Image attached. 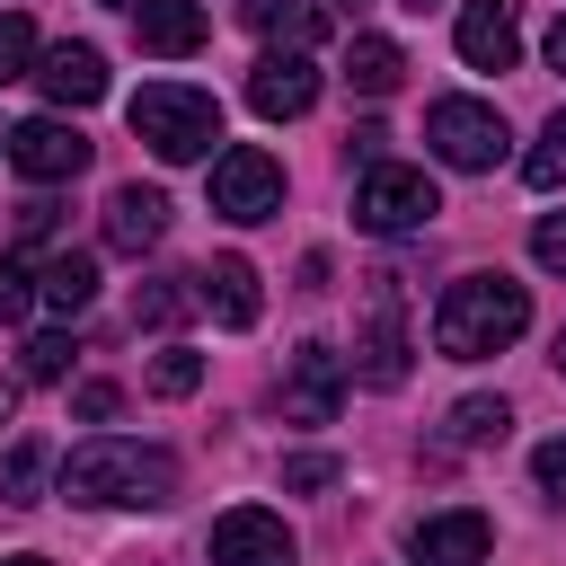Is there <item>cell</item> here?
<instances>
[{
  "label": "cell",
  "instance_id": "obj_1",
  "mask_svg": "<svg viewBox=\"0 0 566 566\" xmlns=\"http://www.w3.org/2000/svg\"><path fill=\"white\" fill-rule=\"evenodd\" d=\"M522 327H531V292H522L513 274H460V283L442 292V310H433V345H442L451 363H486V354H504Z\"/></svg>",
  "mask_w": 566,
  "mask_h": 566
},
{
  "label": "cell",
  "instance_id": "obj_2",
  "mask_svg": "<svg viewBox=\"0 0 566 566\" xmlns=\"http://www.w3.org/2000/svg\"><path fill=\"white\" fill-rule=\"evenodd\" d=\"M62 495L71 504H168L177 495V460L159 442H80L62 460Z\"/></svg>",
  "mask_w": 566,
  "mask_h": 566
},
{
  "label": "cell",
  "instance_id": "obj_3",
  "mask_svg": "<svg viewBox=\"0 0 566 566\" xmlns=\"http://www.w3.org/2000/svg\"><path fill=\"white\" fill-rule=\"evenodd\" d=\"M124 115H133V133H142L159 159H212V142H221L212 88H186V80H150Z\"/></svg>",
  "mask_w": 566,
  "mask_h": 566
},
{
  "label": "cell",
  "instance_id": "obj_4",
  "mask_svg": "<svg viewBox=\"0 0 566 566\" xmlns=\"http://www.w3.org/2000/svg\"><path fill=\"white\" fill-rule=\"evenodd\" d=\"M407 283L398 274H363V327H354V371L371 389H398L407 380Z\"/></svg>",
  "mask_w": 566,
  "mask_h": 566
},
{
  "label": "cell",
  "instance_id": "obj_5",
  "mask_svg": "<svg viewBox=\"0 0 566 566\" xmlns=\"http://www.w3.org/2000/svg\"><path fill=\"white\" fill-rule=\"evenodd\" d=\"M433 212H442V195H433L424 168H389V159H371L363 186H354V221L380 230V239H407V230H424Z\"/></svg>",
  "mask_w": 566,
  "mask_h": 566
},
{
  "label": "cell",
  "instance_id": "obj_6",
  "mask_svg": "<svg viewBox=\"0 0 566 566\" xmlns=\"http://www.w3.org/2000/svg\"><path fill=\"white\" fill-rule=\"evenodd\" d=\"M424 142L451 159V168H495L504 159V115L495 106H478V97H433V115H424Z\"/></svg>",
  "mask_w": 566,
  "mask_h": 566
},
{
  "label": "cell",
  "instance_id": "obj_7",
  "mask_svg": "<svg viewBox=\"0 0 566 566\" xmlns=\"http://www.w3.org/2000/svg\"><path fill=\"white\" fill-rule=\"evenodd\" d=\"M212 212H221V221H265V212H283V168H274L256 142L221 150V159H212Z\"/></svg>",
  "mask_w": 566,
  "mask_h": 566
},
{
  "label": "cell",
  "instance_id": "obj_8",
  "mask_svg": "<svg viewBox=\"0 0 566 566\" xmlns=\"http://www.w3.org/2000/svg\"><path fill=\"white\" fill-rule=\"evenodd\" d=\"M0 150H9V168H18V177H35V186H62V177H80V168H88V133H80V124H62V115L18 124Z\"/></svg>",
  "mask_w": 566,
  "mask_h": 566
},
{
  "label": "cell",
  "instance_id": "obj_9",
  "mask_svg": "<svg viewBox=\"0 0 566 566\" xmlns=\"http://www.w3.org/2000/svg\"><path fill=\"white\" fill-rule=\"evenodd\" d=\"M336 407H345V354L336 345H292V371H283V416L292 424H336Z\"/></svg>",
  "mask_w": 566,
  "mask_h": 566
},
{
  "label": "cell",
  "instance_id": "obj_10",
  "mask_svg": "<svg viewBox=\"0 0 566 566\" xmlns=\"http://www.w3.org/2000/svg\"><path fill=\"white\" fill-rule=\"evenodd\" d=\"M460 62L513 71L522 62V0H460Z\"/></svg>",
  "mask_w": 566,
  "mask_h": 566
},
{
  "label": "cell",
  "instance_id": "obj_11",
  "mask_svg": "<svg viewBox=\"0 0 566 566\" xmlns=\"http://www.w3.org/2000/svg\"><path fill=\"white\" fill-rule=\"evenodd\" d=\"M212 566H292V531L265 504H239L212 522Z\"/></svg>",
  "mask_w": 566,
  "mask_h": 566
},
{
  "label": "cell",
  "instance_id": "obj_12",
  "mask_svg": "<svg viewBox=\"0 0 566 566\" xmlns=\"http://www.w3.org/2000/svg\"><path fill=\"white\" fill-rule=\"evenodd\" d=\"M248 106H256L265 124L310 115V106H318V62H310V53H265V62L248 71Z\"/></svg>",
  "mask_w": 566,
  "mask_h": 566
},
{
  "label": "cell",
  "instance_id": "obj_13",
  "mask_svg": "<svg viewBox=\"0 0 566 566\" xmlns=\"http://www.w3.org/2000/svg\"><path fill=\"white\" fill-rule=\"evenodd\" d=\"M486 548H495V531H486V513H424L416 531H407V557L416 566H486Z\"/></svg>",
  "mask_w": 566,
  "mask_h": 566
},
{
  "label": "cell",
  "instance_id": "obj_14",
  "mask_svg": "<svg viewBox=\"0 0 566 566\" xmlns=\"http://www.w3.org/2000/svg\"><path fill=\"white\" fill-rule=\"evenodd\" d=\"M168 239V195L159 186H115L106 195V248L115 256H142V248H159Z\"/></svg>",
  "mask_w": 566,
  "mask_h": 566
},
{
  "label": "cell",
  "instance_id": "obj_15",
  "mask_svg": "<svg viewBox=\"0 0 566 566\" xmlns=\"http://www.w3.org/2000/svg\"><path fill=\"white\" fill-rule=\"evenodd\" d=\"M195 301H203L221 327H256V310H265V301H256V265H248V256H212V265L195 274Z\"/></svg>",
  "mask_w": 566,
  "mask_h": 566
},
{
  "label": "cell",
  "instance_id": "obj_16",
  "mask_svg": "<svg viewBox=\"0 0 566 566\" xmlns=\"http://www.w3.org/2000/svg\"><path fill=\"white\" fill-rule=\"evenodd\" d=\"M35 80H44L53 106H97V97H106V53H97V44H53Z\"/></svg>",
  "mask_w": 566,
  "mask_h": 566
},
{
  "label": "cell",
  "instance_id": "obj_17",
  "mask_svg": "<svg viewBox=\"0 0 566 566\" xmlns=\"http://www.w3.org/2000/svg\"><path fill=\"white\" fill-rule=\"evenodd\" d=\"M142 53H195L203 44V0H133Z\"/></svg>",
  "mask_w": 566,
  "mask_h": 566
},
{
  "label": "cell",
  "instance_id": "obj_18",
  "mask_svg": "<svg viewBox=\"0 0 566 566\" xmlns=\"http://www.w3.org/2000/svg\"><path fill=\"white\" fill-rule=\"evenodd\" d=\"M248 27H256V35H283L292 53H310V44L327 35V9H318V0H248Z\"/></svg>",
  "mask_w": 566,
  "mask_h": 566
},
{
  "label": "cell",
  "instance_id": "obj_19",
  "mask_svg": "<svg viewBox=\"0 0 566 566\" xmlns=\"http://www.w3.org/2000/svg\"><path fill=\"white\" fill-rule=\"evenodd\" d=\"M345 80H354L363 97H389V88L407 80V53H398L389 35H354V53H345Z\"/></svg>",
  "mask_w": 566,
  "mask_h": 566
},
{
  "label": "cell",
  "instance_id": "obj_20",
  "mask_svg": "<svg viewBox=\"0 0 566 566\" xmlns=\"http://www.w3.org/2000/svg\"><path fill=\"white\" fill-rule=\"evenodd\" d=\"M35 292H44V301H53L62 318H71V310H88V301H97V265H88L80 248H62V256H53L44 274H35Z\"/></svg>",
  "mask_w": 566,
  "mask_h": 566
},
{
  "label": "cell",
  "instance_id": "obj_21",
  "mask_svg": "<svg viewBox=\"0 0 566 566\" xmlns=\"http://www.w3.org/2000/svg\"><path fill=\"white\" fill-rule=\"evenodd\" d=\"M186 310H195V274H168V283L133 292V327H168V318H186Z\"/></svg>",
  "mask_w": 566,
  "mask_h": 566
},
{
  "label": "cell",
  "instance_id": "obj_22",
  "mask_svg": "<svg viewBox=\"0 0 566 566\" xmlns=\"http://www.w3.org/2000/svg\"><path fill=\"white\" fill-rule=\"evenodd\" d=\"M513 433V407L504 398H460L451 407V442H504Z\"/></svg>",
  "mask_w": 566,
  "mask_h": 566
},
{
  "label": "cell",
  "instance_id": "obj_23",
  "mask_svg": "<svg viewBox=\"0 0 566 566\" xmlns=\"http://www.w3.org/2000/svg\"><path fill=\"white\" fill-rule=\"evenodd\" d=\"M35 486H44V442H18L0 460V504H35Z\"/></svg>",
  "mask_w": 566,
  "mask_h": 566
},
{
  "label": "cell",
  "instance_id": "obj_24",
  "mask_svg": "<svg viewBox=\"0 0 566 566\" xmlns=\"http://www.w3.org/2000/svg\"><path fill=\"white\" fill-rule=\"evenodd\" d=\"M150 389H159V398H195V389H203V354H186V345H168V354L150 363Z\"/></svg>",
  "mask_w": 566,
  "mask_h": 566
},
{
  "label": "cell",
  "instance_id": "obj_25",
  "mask_svg": "<svg viewBox=\"0 0 566 566\" xmlns=\"http://www.w3.org/2000/svg\"><path fill=\"white\" fill-rule=\"evenodd\" d=\"M522 177L548 195V186H566V115H548V133H539V150L522 159Z\"/></svg>",
  "mask_w": 566,
  "mask_h": 566
},
{
  "label": "cell",
  "instance_id": "obj_26",
  "mask_svg": "<svg viewBox=\"0 0 566 566\" xmlns=\"http://www.w3.org/2000/svg\"><path fill=\"white\" fill-rule=\"evenodd\" d=\"M27 310H35V274H27L18 256H0V327H18Z\"/></svg>",
  "mask_w": 566,
  "mask_h": 566
},
{
  "label": "cell",
  "instance_id": "obj_27",
  "mask_svg": "<svg viewBox=\"0 0 566 566\" xmlns=\"http://www.w3.org/2000/svg\"><path fill=\"white\" fill-rule=\"evenodd\" d=\"M27 62H35V27L9 9V18H0V80H27Z\"/></svg>",
  "mask_w": 566,
  "mask_h": 566
},
{
  "label": "cell",
  "instance_id": "obj_28",
  "mask_svg": "<svg viewBox=\"0 0 566 566\" xmlns=\"http://www.w3.org/2000/svg\"><path fill=\"white\" fill-rule=\"evenodd\" d=\"M283 486H292V495H318V486H336V460H327V451H292V460H283Z\"/></svg>",
  "mask_w": 566,
  "mask_h": 566
},
{
  "label": "cell",
  "instance_id": "obj_29",
  "mask_svg": "<svg viewBox=\"0 0 566 566\" xmlns=\"http://www.w3.org/2000/svg\"><path fill=\"white\" fill-rule=\"evenodd\" d=\"M71 354H80L71 336H35V345H27V380H62V371H71Z\"/></svg>",
  "mask_w": 566,
  "mask_h": 566
},
{
  "label": "cell",
  "instance_id": "obj_30",
  "mask_svg": "<svg viewBox=\"0 0 566 566\" xmlns=\"http://www.w3.org/2000/svg\"><path fill=\"white\" fill-rule=\"evenodd\" d=\"M531 478H539V495H557V504H566V433H548V442L531 451Z\"/></svg>",
  "mask_w": 566,
  "mask_h": 566
},
{
  "label": "cell",
  "instance_id": "obj_31",
  "mask_svg": "<svg viewBox=\"0 0 566 566\" xmlns=\"http://www.w3.org/2000/svg\"><path fill=\"white\" fill-rule=\"evenodd\" d=\"M531 256H539L548 274H566V212H539V230H531Z\"/></svg>",
  "mask_w": 566,
  "mask_h": 566
},
{
  "label": "cell",
  "instance_id": "obj_32",
  "mask_svg": "<svg viewBox=\"0 0 566 566\" xmlns=\"http://www.w3.org/2000/svg\"><path fill=\"white\" fill-rule=\"evenodd\" d=\"M115 407H124V389H115V380H88V389L71 398V416H80V424H106Z\"/></svg>",
  "mask_w": 566,
  "mask_h": 566
},
{
  "label": "cell",
  "instance_id": "obj_33",
  "mask_svg": "<svg viewBox=\"0 0 566 566\" xmlns=\"http://www.w3.org/2000/svg\"><path fill=\"white\" fill-rule=\"evenodd\" d=\"M53 221H62V212H53L44 195H35V203H18V239H53Z\"/></svg>",
  "mask_w": 566,
  "mask_h": 566
},
{
  "label": "cell",
  "instance_id": "obj_34",
  "mask_svg": "<svg viewBox=\"0 0 566 566\" xmlns=\"http://www.w3.org/2000/svg\"><path fill=\"white\" fill-rule=\"evenodd\" d=\"M548 62H557V71H566V18H557V27H548Z\"/></svg>",
  "mask_w": 566,
  "mask_h": 566
},
{
  "label": "cell",
  "instance_id": "obj_35",
  "mask_svg": "<svg viewBox=\"0 0 566 566\" xmlns=\"http://www.w3.org/2000/svg\"><path fill=\"white\" fill-rule=\"evenodd\" d=\"M0 566H53V557H0Z\"/></svg>",
  "mask_w": 566,
  "mask_h": 566
},
{
  "label": "cell",
  "instance_id": "obj_36",
  "mask_svg": "<svg viewBox=\"0 0 566 566\" xmlns=\"http://www.w3.org/2000/svg\"><path fill=\"white\" fill-rule=\"evenodd\" d=\"M548 363H557V371H566V336H557V354H548Z\"/></svg>",
  "mask_w": 566,
  "mask_h": 566
},
{
  "label": "cell",
  "instance_id": "obj_37",
  "mask_svg": "<svg viewBox=\"0 0 566 566\" xmlns=\"http://www.w3.org/2000/svg\"><path fill=\"white\" fill-rule=\"evenodd\" d=\"M407 9H416V18H424V9H442V0H407Z\"/></svg>",
  "mask_w": 566,
  "mask_h": 566
},
{
  "label": "cell",
  "instance_id": "obj_38",
  "mask_svg": "<svg viewBox=\"0 0 566 566\" xmlns=\"http://www.w3.org/2000/svg\"><path fill=\"white\" fill-rule=\"evenodd\" d=\"M0 424H9V380H0Z\"/></svg>",
  "mask_w": 566,
  "mask_h": 566
},
{
  "label": "cell",
  "instance_id": "obj_39",
  "mask_svg": "<svg viewBox=\"0 0 566 566\" xmlns=\"http://www.w3.org/2000/svg\"><path fill=\"white\" fill-rule=\"evenodd\" d=\"M327 9H363V0H327Z\"/></svg>",
  "mask_w": 566,
  "mask_h": 566
},
{
  "label": "cell",
  "instance_id": "obj_40",
  "mask_svg": "<svg viewBox=\"0 0 566 566\" xmlns=\"http://www.w3.org/2000/svg\"><path fill=\"white\" fill-rule=\"evenodd\" d=\"M115 9H133V0H115Z\"/></svg>",
  "mask_w": 566,
  "mask_h": 566
},
{
  "label": "cell",
  "instance_id": "obj_41",
  "mask_svg": "<svg viewBox=\"0 0 566 566\" xmlns=\"http://www.w3.org/2000/svg\"><path fill=\"white\" fill-rule=\"evenodd\" d=\"M0 142H9V133H0Z\"/></svg>",
  "mask_w": 566,
  "mask_h": 566
}]
</instances>
